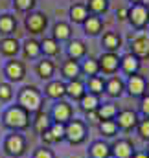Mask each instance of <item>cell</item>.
<instances>
[{"instance_id": "30bf717a", "label": "cell", "mask_w": 149, "mask_h": 158, "mask_svg": "<svg viewBox=\"0 0 149 158\" xmlns=\"http://www.w3.org/2000/svg\"><path fill=\"white\" fill-rule=\"evenodd\" d=\"M98 64H100V72H103V74H114L120 68V57L116 55V52H105L98 59Z\"/></svg>"}, {"instance_id": "ba28073f", "label": "cell", "mask_w": 149, "mask_h": 158, "mask_svg": "<svg viewBox=\"0 0 149 158\" xmlns=\"http://www.w3.org/2000/svg\"><path fill=\"white\" fill-rule=\"evenodd\" d=\"M129 20L134 28H144L147 26L149 22V7L144 4H134L131 9H129Z\"/></svg>"}, {"instance_id": "f6af8a7d", "label": "cell", "mask_w": 149, "mask_h": 158, "mask_svg": "<svg viewBox=\"0 0 149 158\" xmlns=\"http://www.w3.org/2000/svg\"><path fill=\"white\" fill-rule=\"evenodd\" d=\"M118 15H120V19L123 20V19H127V15H129V9H125V7H121V9L118 11Z\"/></svg>"}, {"instance_id": "b9f144b4", "label": "cell", "mask_w": 149, "mask_h": 158, "mask_svg": "<svg viewBox=\"0 0 149 158\" xmlns=\"http://www.w3.org/2000/svg\"><path fill=\"white\" fill-rule=\"evenodd\" d=\"M140 112L144 118H149V94L142 96V99H140Z\"/></svg>"}, {"instance_id": "5b68a950", "label": "cell", "mask_w": 149, "mask_h": 158, "mask_svg": "<svg viewBox=\"0 0 149 158\" xmlns=\"http://www.w3.org/2000/svg\"><path fill=\"white\" fill-rule=\"evenodd\" d=\"M50 118H52V121H57V123L66 125L70 119L74 118V109H72V105H70L68 101H65V99L55 101V105H52Z\"/></svg>"}, {"instance_id": "484cf974", "label": "cell", "mask_w": 149, "mask_h": 158, "mask_svg": "<svg viewBox=\"0 0 149 158\" xmlns=\"http://www.w3.org/2000/svg\"><path fill=\"white\" fill-rule=\"evenodd\" d=\"M98 129H100V134L103 138H114V136H118V131H120L114 119H101Z\"/></svg>"}, {"instance_id": "f1b7e54d", "label": "cell", "mask_w": 149, "mask_h": 158, "mask_svg": "<svg viewBox=\"0 0 149 158\" xmlns=\"http://www.w3.org/2000/svg\"><path fill=\"white\" fill-rule=\"evenodd\" d=\"M116 114H118V105H114L112 101L101 103L98 107V116H100V119H114Z\"/></svg>"}, {"instance_id": "f35d334b", "label": "cell", "mask_w": 149, "mask_h": 158, "mask_svg": "<svg viewBox=\"0 0 149 158\" xmlns=\"http://www.w3.org/2000/svg\"><path fill=\"white\" fill-rule=\"evenodd\" d=\"M32 158H55V153H53L50 147H46V145H40V147H37V149L33 151Z\"/></svg>"}, {"instance_id": "74e56055", "label": "cell", "mask_w": 149, "mask_h": 158, "mask_svg": "<svg viewBox=\"0 0 149 158\" xmlns=\"http://www.w3.org/2000/svg\"><path fill=\"white\" fill-rule=\"evenodd\" d=\"M13 98V86L9 83H0V101L7 103Z\"/></svg>"}, {"instance_id": "4316f807", "label": "cell", "mask_w": 149, "mask_h": 158, "mask_svg": "<svg viewBox=\"0 0 149 158\" xmlns=\"http://www.w3.org/2000/svg\"><path fill=\"white\" fill-rule=\"evenodd\" d=\"M101 46H103L107 52H116V50L121 46V39H120L118 33H114V31H107V33L103 35V39H101Z\"/></svg>"}, {"instance_id": "83f0119b", "label": "cell", "mask_w": 149, "mask_h": 158, "mask_svg": "<svg viewBox=\"0 0 149 158\" xmlns=\"http://www.w3.org/2000/svg\"><path fill=\"white\" fill-rule=\"evenodd\" d=\"M79 66H81V74H85L88 77L100 74V64H98V59H94V57H87Z\"/></svg>"}, {"instance_id": "ac0fdd59", "label": "cell", "mask_w": 149, "mask_h": 158, "mask_svg": "<svg viewBox=\"0 0 149 158\" xmlns=\"http://www.w3.org/2000/svg\"><path fill=\"white\" fill-rule=\"evenodd\" d=\"M123 90H125V83H123L121 77L114 76V77L105 81V92H107L111 98H120V96L123 94Z\"/></svg>"}, {"instance_id": "7dc6e473", "label": "cell", "mask_w": 149, "mask_h": 158, "mask_svg": "<svg viewBox=\"0 0 149 158\" xmlns=\"http://www.w3.org/2000/svg\"><path fill=\"white\" fill-rule=\"evenodd\" d=\"M147 155H149V142H147Z\"/></svg>"}, {"instance_id": "9c48e42d", "label": "cell", "mask_w": 149, "mask_h": 158, "mask_svg": "<svg viewBox=\"0 0 149 158\" xmlns=\"http://www.w3.org/2000/svg\"><path fill=\"white\" fill-rule=\"evenodd\" d=\"M112 158H133L134 155V145L129 138H118L114 143H111Z\"/></svg>"}, {"instance_id": "2e32d148", "label": "cell", "mask_w": 149, "mask_h": 158, "mask_svg": "<svg viewBox=\"0 0 149 158\" xmlns=\"http://www.w3.org/2000/svg\"><path fill=\"white\" fill-rule=\"evenodd\" d=\"M50 127H52V118H50V114H48V112H42V110L35 112V116L32 119V129L37 132L39 136H40L42 132H46Z\"/></svg>"}, {"instance_id": "9a60e30c", "label": "cell", "mask_w": 149, "mask_h": 158, "mask_svg": "<svg viewBox=\"0 0 149 158\" xmlns=\"http://www.w3.org/2000/svg\"><path fill=\"white\" fill-rule=\"evenodd\" d=\"M131 53L136 55L138 59L149 57V37L140 35V37L133 39V42H131Z\"/></svg>"}, {"instance_id": "f546056e", "label": "cell", "mask_w": 149, "mask_h": 158, "mask_svg": "<svg viewBox=\"0 0 149 158\" xmlns=\"http://www.w3.org/2000/svg\"><path fill=\"white\" fill-rule=\"evenodd\" d=\"M83 24H85V31H87L88 35H98V33L101 31V28H103L101 19H100V17H94V15L87 17V20H85Z\"/></svg>"}, {"instance_id": "52a82bcc", "label": "cell", "mask_w": 149, "mask_h": 158, "mask_svg": "<svg viewBox=\"0 0 149 158\" xmlns=\"http://www.w3.org/2000/svg\"><path fill=\"white\" fill-rule=\"evenodd\" d=\"M125 90L133 98H142L147 92V81H146L144 76H140V74H133V76H129L127 83H125Z\"/></svg>"}, {"instance_id": "6da1fadb", "label": "cell", "mask_w": 149, "mask_h": 158, "mask_svg": "<svg viewBox=\"0 0 149 158\" xmlns=\"http://www.w3.org/2000/svg\"><path fill=\"white\" fill-rule=\"evenodd\" d=\"M2 125L11 132H22V131L30 129L32 114L28 110H24L20 105H11L2 114Z\"/></svg>"}, {"instance_id": "8fae6325", "label": "cell", "mask_w": 149, "mask_h": 158, "mask_svg": "<svg viewBox=\"0 0 149 158\" xmlns=\"http://www.w3.org/2000/svg\"><path fill=\"white\" fill-rule=\"evenodd\" d=\"M88 158H112L111 143L105 140H94L88 145Z\"/></svg>"}, {"instance_id": "277c9868", "label": "cell", "mask_w": 149, "mask_h": 158, "mask_svg": "<svg viewBox=\"0 0 149 158\" xmlns=\"http://www.w3.org/2000/svg\"><path fill=\"white\" fill-rule=\"evenodd\" d=\"M88 136V125L85 123V119L72 118L65 125V142H68L70 145H81Z\"/></svg>"}, {"instance_id": "e575fe53", "label": "cell", "mask_w": 149, "mask_h": 158, "mask_svg": "<svg viewBox=\"0 0 149 158\" xmlns=\"http://www.w3.org/2000/svg\"><path fill=\"white\" fill-rule=\"evenodd\" d=\"M15 26H17L15 17H11V15H2L0 17V33H4V35L13 33L15 31Z\"/></svg>"}, {"instance_id": "8992f818", "label": "cell", "mask_w": 149, "mask_h": 158, "mask_svg": "<svg viewBox=\"0 0 149 158\" xmlns=\"http://www.w3.org/2000/svg\"><path fill=\"white\" fill-rule=\"evenodd\" d=\"M116 125H118V129L120 131H123V132H129V131H133V129H136V125H138V114L134 112V110H131V109H123V110H118V114H116Z\"/></svg>"}, {"instance_id": "7c38bea8", "label": "cell", "mask_w": 149, "mask_h": 158, "mask_svg": "<svg viewBox=\"0 0 149 158\" xmlns=\"http://www.w3.org/2000/svg\"><path fill=\"white\" fill-rule=\"evenodd\" d=\"M44 94H46V98H50L53 101H61L66 96V83H63V81H48V85L44 86Z\"/></svg>"}, {"instance_id": "603a6c76", "label": "cell", "mask_w": 149, "mask_h": 158, "mask_svg": "<svg viewBox=\"0 0 149 158\" xmlns=\"http://www.w3.org/2000/svg\"><path fill=\"white\" fill-rule=\"evenodd\" d=\"M19 50H20V44H19V40L17 39H13V37H6V39L0 40V52H2L6 57H13V55H17Z\"/></svg>"}, {"instance_id": "d4e9b609", "label": "cell", "mask_w": 149, "mask_h": 158, "mask_svg": "<svg viewBox=\"0 0 149 158\" xmlns=\"http://www.w3.org/2000/svg\"><path fill=\"white\" fill-rule=\"evenodd\" d=\"M66 53H68V57L74 59V61L83 59L85 53H87V46H85L83 40H70V44H68V48H66Z\"/></svg>"}, {"instance_id": "bcb514c9", "label": "cell", "mask_w": 149, "mask_h": 158, "mask_svg": "<svg viewBox=\"0 0 149 158\" xmlns=\"http://www.w3.org/2000/svg\"><path fill=\"white\" fill-rule=\"evenodd\" d=\"M131 2H136V4H140V0H131Z\"/></svg>"}, {"instance_id": "cb8c5ba5", "label": "cell", "mask_w": 149, "mask_h": 158, "mask_svg": "<svg viewBox=\"0 0 149 158\" xmlns=\"http://www.w3.org/2000/svg\"><path fill=\"white\" fill-rule=\"evenodd\" d=\"M85 88H87V92H90L94 96H101L105 92V79L101 76H92V77H88Z\"/></svg>"}, {"instance_id": "d590c367", "label": "cell", "mask_w": 149, "mask_h": 158, "mask_svg": "<svg viewBox=\"0 0 149 158\" xmlns=\"http://www.w3.org/2000/svg\"><path fill=\"white\" fill-rule=\"evenodd\" d=\"M50 134H52V138H53L55 143L65 142V125H63V123H57V121H52Z\"/></svg>"}, {"instance_id": "d6a6232c", "label": "cell", "mask_w": 149, "mask_h": 158, "mask_svg": "<svg viewBox=\"0 0 149 158\" xmlns=\"http://www.w3.org/2000/svg\"><path fill=\"white\" fill-rule=\"evenodd\" d=\"M52 39H55L57 42L68 40L70 39V26L65 24V22H57V24L53 26V37H52Z\"/></svg>"}, {"instance_id": "c3c4849f", "label": "cell", "mask_w": 149, "mask_h": 158, "mask_svg": "<svg viewBox=\"0 0 149 158\" xmlns=\"http://www.w3.org/2000/svg\"><path fill=\"white\" fill-rule=\"evenodd\" d=\"M87 158H88V156H87Z\"/></svg>"}, {"instance_id": "5bb4252c", "label": "cell", "mask_w": 149, "mask_h": 158, "mask_svg": "<svg viewBox=\"0 0 149 158\" xmlns=\"http://www.w3.org/2000/svg\"><path fill=\"white\" fill-rule=\"evenodd\" d=\"M120 68L127 76L138 74V70H140V59L136 55H133V53H125L123 57H120Z\"/></svg>"}, {"instance_id": "1f68e13d", "label": "cell", "mask_w": 149, "mask_h": 158, "mask_svg": "<svg viewBox=\"0 0 149 158\" xmlns=\"http://www.w3.org/2000/svg\"><path fill=\"white\" fill-rule=\"evenodd\" d=\"M59 52H61V46H59V42L55 39H44L40 42V53H44L48 57H53Z\"/></svg>"}, {"instance_id": "8d00e7d4", "label": "cell", "mask_w": 149, "mask_h": 158, "mask_svg": "<svg viewBox=\"0 0 149 158\" xmlns=\"http://www.w3.org/2000/svg\"><path fill=\"white\" fill-rule=\"evenodd\" d=\"M136 132H138V136H140L142 140L149 142V118H142L140 121H138Z\"/></svg>"}, {"instance_id": "ffe728a7", "label": "cell", "mask_w": 149, "mask_h": 158, "mask_svg": "<svg viewBox=\"0 0 149 158\" xmlns=\"http://www.w3.org/2000/svg\"><path fill=\"white\" fill-rule=\"evenodd\" d=\"M101 105L100 101V96H94L90 92H85V96L79 99V109L87 114V112H92V110H98V107Z\"/></svg>"}, {"instance_id": "836d02e7", "label": "cell", "mask_w": 149, "mask_h": 158, "mask_svg": "<svg viewBox=\"0 0 149 158\" xmlns=\"http://www.w3.org/2000/svg\"><path fill=\"white\" fill-rule=\"evenodd\" d=\"M87 17H88V9H87V6H83V4H75V6L70 7V19H72L74 22H85Z\"/></svg>"}, {"instance_id": "7a4b0ae2", "label": "cell", "mask_w": 149, "mask_h": 158, "mask_svg": "<svg viewBox=\"0 0 149 158\" xmlns=\"http://www.w3.org/2000/svg\"><path fill=\"white\" fill-rule=\"evenodd\" d=\"M17 105H20L30 114H35L42 109V92L37 86H32V85L22 86L19 90V96H17Z\"/></svg>"}, {"instance_id": "7402d4cb", "label": "cell", "mask_w": 149, "mask_h": 158, "mask_svg": "<svg viewBox=\"0 0 149 158\" xmlns=\"http://www.w3.org/2000/svg\"><path fill=\"white\" fill-rule=\"evenodd\" d=\"M61 72H63V77L68 79V81H72V79H79L81 66H79V63H77V61L68 59V61H65V64H63Z\"/></svg>"}, {"instance_id": "3957f363", "label": "cell", "mask_w": 149, "mask_h": 158, "mask_svg": "<svg viewBox=\"0 0 149 158\" xmlns=\"http://www.w3.org/2000/svg\"><path fill=\"white\" fill-rule=\"evenodd\" d=\"M2 151L4 155L9 158H22L28 151V140L22 132H11L6 134L2 140Z\"/></svg>"}, {"instance_id": "d6986e66", "label": "cell", "mask_w": 149, "mask_h": 158, "mask_svg": "<svg viewBox=\"0 0 149 158\" xmlns=\"http://www.w3.org/2000/svg\"><path fill=\"white\" fill-rule=\"evenodd\" d=\"M85 92H87V88H85V85H83L81 79H72V81L66 83V96H68L70 99L79 101V99L85 96Z\"/></svg>"}, {"instance_id": "ab89813d", "label": "cell", "mask_w": 149, "mask_h": 158, "mask_svg": "<svg viewBox=\"0 0 149 158\" xmlns=\"http://www.w3.org/2000/svg\"><path fill=\"white\" fill-rule=\"evenodd\" d=\"M88 7L94 13H103L107 9V0H88Z\"/></svg>"}, {"instance_id": "7bdbcfd3", "label": "cell", "mask_w": 149, "mask_h": 158, "mask_svg": "<svg viewBox=\"0 0 149 158\" xmlns=\"http://www.w3.org/2000/svg\"><path fill=\"white\" fill-rule=\"evenodd\" d=\"M100 116H98V110H92V112H87V119L85 123L87 125H100Z\"/></svg>"}, {"instance_id": "e0dca14e", "label": "cell", "mask_w": 149, "mask_h": 158, "mask_svg": "<svg viewBox=\"0 0 149 158\" xmlns=\"http://www.w3.org/2000/svg\"><path fill=\"white\" fill-rule=\"evenodd\" d=\"M46 28V15L42 13H32L26 17V30L30 33H40Z\"/></svg>"}, {"instance_id": "44dd1931", "label": "cell", "mask_w": 149, "mask_h": 158, "mask_svg": "<svg viewBox=\"0 0 149 158\" xmlns=\"http://www.w3.org/2000/svg\"><path fill=\"white\" fill-rule=\"evenodd\" d=\"M35 72H37V76L42 79V81H50V79L53 77V74H55V66H53V63H52V61L42 59V61H39V63H37Z\"/></svg>"}, {"instance_id": "60d3db41", "label": "cell", "mask_w": 149, "mask_h": 158, "mask_svg": "<svg viewBox=\"0 0 149 158\" xmlns=\"http://www.w3.org/2000/svg\"><path fill=\"white\" fill-rule=\"evenodd\" d=\"M33 4H35V0H15V7L19 11H28L33 7Z\"/></svg>"}, {"instance_id": "ee69618b", "label": "cell", "mask_w": 149, "mask_h": 158, "mask_svg": "<svg viewBox=\"0 0 149 158\" xmlns=\"http://www.w3.org/2000/svg\"><path fill=\"white\" fill-rule=\"evenodd\" d=\"M133 158H149V155H147V151H134Z\"/></svg>"}, {"instance_id": "4dcf8cb0", "label": "cell", "mask_w": 149, "mask_h": 158, "mask_svg": "<svg viewBox=\"0 0 149 158\" xmlns=\"http://www.w3.org/2000/svg\"><path fill=\"white\" fill-rule=\"evenodd\" d=\"M22 52L26 59H35L40 55V42H37L35 39H28L22 46Z\"/></svg>"}, {"instance_id": "4fadbf2b", "label": "cell", "mask_w": 149, "mask_h": 158, "mask_svg": "<svg viewBox=\"0 0 149 158\" xmlns=\"http://www.w3.org/2000/svg\"><path fill=\"white\" fill-rule=\"evenodd\" d=\"M4 72H6V76H7L9 81H15V83L22 81L24 76H26V68H24V64L20 61H7Z\"/></svg>"}]
</instances>
